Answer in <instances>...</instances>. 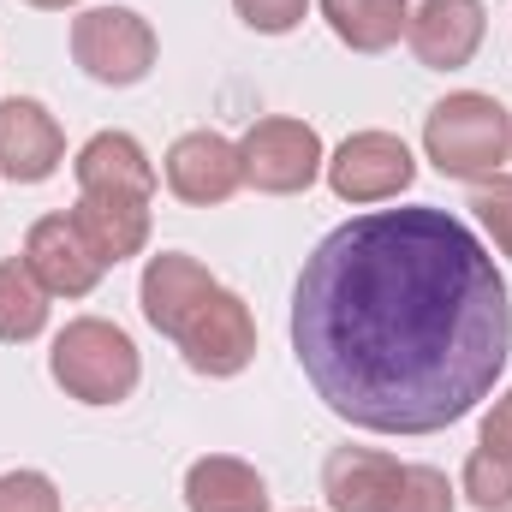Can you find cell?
Returning <instances> with one entry per match:
<instances>
[{"instance_id": "6da1fadb", "label": "cell", "mask_w": 512, "mask_h": 512, "mask_svg": "<svg viewBox=\"0 0 512 512\" xmlns=\"http://www.w3.org/2000/svg\"><path fill=\"white\" fill-rule=\"evenodd\" d=\"M292 352L316 399L370 435L471 417L512 358V298L483 239L447 209H370L304 256Z\"/></svg>"}, {"instance_id": "7a4b0ae2", "label": "cell", "mask_w": 512, "mask_h": 512, "mask_svg": "<svg viewBox=\"0 0 512 512\" xmlns=\"http://www.w3.org/2000/svg\"><path fill=\"white\" fill-rule=\"evenodd\" d=\"M423 155L435 161V173L483 185L512 161V114L483 90H453L423 114Z\"/></svg>"}, {"instance_id": "3957f363", "label": "cell", "mask_w": 512, "mask_h": 512, "mask_svg": "<svg viewBox=\"0 0 512 512\" xmlns=\"http://www.w3.org/2000/svg\"><path fill=\"white\" fill-rule=\"evenodd\" d=\"M48 376L78 405H120L143 382V358H137V346H131V334L120 322H108V316H72L54 334Z\"/></svg>"}, {"instance_id": "277c9868", "label": "cell", "mask_w": 512, "mask_h": 512, "mask_svg": "<svg viewBox=\"0 0 512 512\" xmlns=\"http://www.w3.org/2000/svg\"><path fill=\"white\" fill-rule=\"evenodd\" d=\"M155 24L131 6H90L72 18V60L96 78V84H143L155 72Z\"/></svg>"}, {"instance_id": "5b68a950", "label": "cell", "mask_w": 512, "mask_h": 512, "mask_svg": "<svg viewBox=\"0 0 512 512\" xmlns=\"http://www.w3.org/2000/svg\"><path fill=\"white\" fill-rule=\"evenodd\" d=\"M239 161H245V185H256L262 197H298L322 179L328 149H322L316 126L268 114L239 137Z\"/></svg>"}, {"instance_id": "8992f818", "label": "cell", "mask_w": 512, "mask_h": 512, "mask_svg": "<svg viewBox=\"0 0 512 512\" xmlns=\"http://www.w3.org/2000/svg\"><path fill=\"white\" fill-rule=\"evenodd\" d=\"M328 191L352 209H370V203H393L411 191L417 179V161L405 149V137L393 131H352L334 155H328Z\"/></svg>"}, {"instance_id": "52a82bcc", "label": "cell", "mask_w": 512, "mask_h": 512, "mask_svg": "<svg viewBox=\"0 0 512 512\" xmlns=\"http://www.w3.org/2000/svg\"><path fill=\"white\" fill-rule=\"evenodd\" d=\"M173 346H179V352H185V364H191L197 376H209V382L239 376V370L256 358V316H251V304H245L239 292L215 286V292L197 304V316L185 322V334H179Z\"/></svg>"}, {"instance_id": "ba28073f", "label": "cell", "mask_w": 512, "mask_h": 512, "mask_svg": "<svg viewBox=\"0 0 512 512\" xmlns=\"http://www.w3.org/2000/svg\"><path fill=\"white\" fill-rule=\"evenodd\" d=\"M161 179H167V191L179 197V203H191V209H215V203H227L239 185H245V161H239V143L233 137H221V131H185V137H173V149H167V161H161Z\"/></svg>"}, {"instance_id": "9c48e42d", "label": "cell", "mask_w": 512, "mask_h": 512, "mask_svg": "<svg viewBox=\"0 0 512 512\" xmlns=\"http://www.w3.org/2000/svg\"><path fill=\"white\" fill-rule=\"evenodd\" d=\"M24 268L42 280L48 298H90L96 280L108 274V262L96 256V245L78 233L72 215H42L24 233Z\"/></svg>"}, {"instance_id": "30bf717a", "label": "cell", "mask_w": 512, "mask_h": 512, "mask_svg": "<svg viewBox=\"0 0 512 512\" xmlns=\"http://www.w3.org/2000/svg\"><path fill=\"white\" fill-rule=\"evenodd\" d=\"M66 161V131L36 96H6L0 102V179L12 185H42Z\"/></svg>"}, {"instance_id": "8fae6325", "label": "cell", "mask_w": 512, "mask_h": 512, "mask_svg": "<svg viewBox=\"0 0 512 512\" xmlns=\"http://www.w3.org/2000/svg\"><path fill=\"white\" fill-rule=\"evenodd\" d=\"M483 36H489L483 0H423L411 12V24H405V42H411L417 66H429V72L471 66L477 48H483Z\"/></svg>"}, {"instance_id": "7c38bea8", "label": "cell", "mask_w": 512, "mask_h": 512, "mask_svg": "<svg viewBox=\"0 0 512 512\" xmlns=\"http://www.w3.org/2000/svg\"><path fill=\"white\" fill-rule=\"evenodd\" d=\"M221 280L197 262V256L185 251H161L143 262V280H137V304H143V322L155 328V334H167V340H179L185 334V322L197 316V304L215 292Z\"/></svg>"}, {"instance_id": "4fadbf2b", "label": "cell", "mask_w": 512, "mask_h": 512, "mask_svg": "<svg viewBox=\"0 0 512 512\" xmlns=\"http://www.w3.org/2000/svg\"><path fill=\"white\" fill-rule=\"evenodd\" d=\"M72 221L108 268L149 245V197H131V191H78Z\"/></svg>"}, {"instance_id": "5bb4252c", "label": "cell", "mask_w": 512, "mask_h": 512, "mask_svg": "<svg viewBox=\"0 0 512 512\" xmlns=\"http://www.w3.org/2000/svg\"><path fill=\"white\" fill-rule=\"evenodd\" d=\"M72 179H78V191L155 197V161L143 155V143H137L131 131H96V137L72 155Z\"/></svg>"}, {"instance_id": "9a60e30c", "label": "cell", "mask_w": 512, "mask_h": 512, "mask_svg": "<svg viewBox=\"0 0 512 512\" xmlns=\"http://www.w3.org/2000/svg\"><path fill=\"white\" fill-rule=\"evenodd\" d=\"M268 483L262 471L233 459V453H209L191 459L185 471V512H268Z\"/></svg>"}, {"instance_id": "2e32d148", "label": "cell", "mask_w": 512, "mask_h": 512, "mask_svg": "<svg viewBox=\"0 0 512 512\" xmlns=\"http://www.w3.org/2000/svg\"><path fill=\"white\" fill-rule=\"evenodd\" d=\"M399 459L376 453V447H334L322 459V495L328 512H382V495L393 483Z\"/></svg>"}, {"instance_id": "e0dca14e", "label": "cell", "mask_w": 512, "mask_h": 512, "mask_svg": "<svg viewBox=\"0 0 512 512\" xmlns=\"http://www.w3.org/2000/svg\"><path fill=\"white\" fill-rule=\"evenodd\" d=\"M322 18L352 54H387L405 36L411 6L405 0H322Z\"/></svg>"}, {"instance_id": "ac0fdd59", "label": "cell", "mask_w": 512, "mask_h": 512, "mask_svg": "<svg viewBox=\"0 0 512 512\" xmlns=\"http://www.w3.org/2000/svg\"><path fill=\"white\" fill-rule=\"evenodd\" d=\"M48 328V292L42 280L24 268V256H6L0 262V340L6 346H24Z\"/></svg>"}, {"instance_id": "d6986e66", "label": "cell", "mask_w": 512, "mask_h": 512, "mask_svg": "<svg viewBox=\"0 0 512 512\" xmlns=\"http://www.w3.org/2000/svg\"><path fill=\"white\" fill-rule=\"evenodd\" d=\"M382 512H453V483L435 465H399L382 495Z\"/></svg>"}, {"instance_id": "ffe728a7", "label": "cell", "mask_w": 512, "mask_h": 512, "mask_svg": "<svg viewBox=\"0 0 512 512\" xmlns=\"http://www.w3.org/2000/svg\"><path fill=\"white\" fill-rule=\"evenodd\" d=\"M459 495H465L471 507H483V512H507L512 507V459L477 441V447H471V459H465Z\"/></svg>"}, {"instance_id": "44dd1931", "label": "cell", "mask_w": 512, "mask_h": 512, "mask_svg": "<svg viewBox=\"0 0 512 512\" xmlns=\"http://www.w3.org/2000/svg\"><path fill=\"white\" fill-rule=\"evenodd\" d=\"M471 215H477V227L495 239V251L512 256V173H495V179H483V185L471 191Z\"/></svg>"}, {"instance_id": "7402d4cb", "label": "cell", "mask_w": 512, "mask_h": 512, "mask_svg": "<svg viewBox=\"0 0 512 512\" xmlns=\"http://www.w3.org/2000/svg\"><path fill=\"white\" fill-rule=\"evenodd\" d=\"M0 512H60V489L42 471H6L0 477Z\"/></svg>"}, {"instance_id": "603a6c76", "label": "cell", "mask_w": 512, "mask_h": 512, "mask_svg": "<svg viewBox=\"0 0 512 512\" xmlns=\"http://www.w3.org/2000/svg\"><path fill=\"white\" fill-rule=\"evenodd\" d=\"M233 12L251 24L256 36H286V30H298V24H304L310 0H233Z\"/></svg>"}, {"instance_id": "cb8c5ba5", "label": "cell", "mask_w": 512, "mask_h": 512, "mask_svg": "<svg viewBox=\"0 0 512 512\" xmlns=\"http://www.w3.org/2000/svg\"><path fill=\"white\" fill-rule=\"evenodd\" d=\"M477 441L512 459V387L495 399V405H489V417H483V435H477Z\"/></svg>"}, {"instance_id": "d4e9b609", "label": "cell", "mask_w": 512, "mask_h": 512, "mask_svg": "<svg viewBox=\"0 0 512 512\" xmlns=\"http://www.w3.org/2000/svg\"><path fill=\"white\" fill-rule=\"evenodd\" d=\"M24 6H36V12H66V6H78V0H24Z\"/></svg>"}]
</instances>
